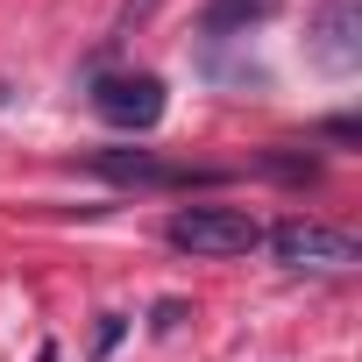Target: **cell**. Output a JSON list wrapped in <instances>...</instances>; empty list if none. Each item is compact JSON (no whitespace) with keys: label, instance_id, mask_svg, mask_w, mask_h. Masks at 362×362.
<instances>
[{"label":"cell","instance_id":"9","mask_svg":"<svg viewBox=\"0 0 362 362\" xmlns=\"http://www.w3.org/2000/svg\"><path fill=\"white\" fill-rule=\"evenodd\" d=\"M320 135H327V142H341V149H355V142H362V128H355L348 114H334V121H320Z\"/></svg>","mask_w":362,"mask_h":362},{"label":"cell","instance_id":"3","mask_svg":"<svg viewBox=\"0 0 362 362\" xmlns=\"http://www.w3.org/2000/svg\"><path fill=\"white\" fill-rule=\"evenodd\" d=\"M93 114H100L107 128L142 135V128L163 121V78H156V71H100V78H93Z\"/></svg>","mask_w":362,"mask_h":362},{"label":"cell","instance_id":"1","mask_svg":"<svg viewBox=\"0 0 362 362\" xmlns=\"http://www.w3.org/2000/svg\"><path fill=\"white\" fill-rule=\"evenodd\" d=\"M163 242L185 256H249L263 249V221L242 206H177L163 221Z\"/></svg>","mask_w":362,"mask_h":362},{"label":"cell","instance_id":"2","mask_svg":"<svg viewBox=\"0 0 362 362\" xmlns=\"http://www.w3.org/2000/svg\"><path fill=\"white\" fill-rule=\"evenodd\" d=\"M263 242H270V256L284 270H355L362 263V242L348 228H327V221H284Z\"/></svg>","mask_w":362,"mask_h":362},{"label":"cell","instance_id":"4","mask_svg":"<svg viewBox=\"0 0 362 362\" xmlns=\"http://www.w3.org/2000/svg\"><path fill=\"white\" fill-rule=\"evenodd\" d=\"M93 170L107 185H135V192H185V185H228V170H192V163H163L149 149H100Z\"/></svg>","mask_w":362,"mask_h":362},{"label":"cell","instance_id":"6","mask_svg":"<svg viewBox=\"0 0 362 362\" xmlns=\"http://www.w3.org/2000/svg\"><path fill=\"white\" fill-rule=\"evenodd\" d=\"M277 15V0H206L199 8V29L206 36H249L256 22H270Z\"/></svg>","mask_w":362,"mask_h":362},{"label":"cell","instance_id":"7","mask_svg":"<svg viewBox=\"0 0 362 362\" xmlns=\"http://www.w3.org/2000/svg\"><path fill=\"white\" fill-rule=\"evenodd\" d=\"M256 170H263V177H277V185H313V177H320V156H305V149H284V142H277V149H263V156H256Z\"/></svg>","mask_w":362,"mask_h":362},{"label":"cell","instance_id":"11","mask_svg":"<svg viewBox=\"0 0 362 362\" xmlns=\"http://www.w3.org/2000/svg\"><path fill=\"white\" fill-rule=\"evenodd\" d=\"M149 8H156V0H121V36H128L135 22H149Z\"/></svg>","mask_w":362,"mask_h":362},{"label":"cell","instance_id":"8","mask_svg":"<svg viewBox=\"0 0 362 362\" xmlns=\"http://www.w3.org/2000/svg\"><path fill=\"white\" fill-rule=\"evenodd\" d=\"M121 334H128V320H121V313H107V320L93 327V355H114V348H121Z\"/></svg>","mask_w":362,"mask_h":362},{"label":"cell","instance_id":"5","mask_svg":"<svg viewBox=\"0 0 362 362\" xmlns=\"http://www.w3.org/2000/svg\"><path fill=\"white\" fill-rule=\"evenodd\" d=\"M305 57L334 78L362 64V0H320V15L305 22Z\"/></svg>","mask_w":362,"mask_h":362},{"label":"cell","instance_id":"10","mask_svg":"<svg viewBox=\"0 0 362 362\" xmlns=\"http://www.w3.org/2000/svg\"><path fill=\"white\" fill-rule=\"evenodd\" d=\"M177 320H185V298H163V305H156V320H149V327H156V334H170V327H177Z\"/></svg>","mask_w":362,"mask_h":362}]
</instances>
